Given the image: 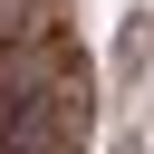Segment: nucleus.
<instances>
[{
  "label": "nucleus",
  "mask_w": 154,
  "mask_h": 154,
  "mask_svg": "<svg viewBox=\"0 0 154 154\" xmlns=\"http://www.w3.org/2000/svg\"><path fill=\"white\" fill-rule=\"evenodd\" d=\"M144 58H154V19L135 10V19H125V38H116V77H135Z\"/></svg>",
  "instance_id": "obj_1"
}]
</instances>
